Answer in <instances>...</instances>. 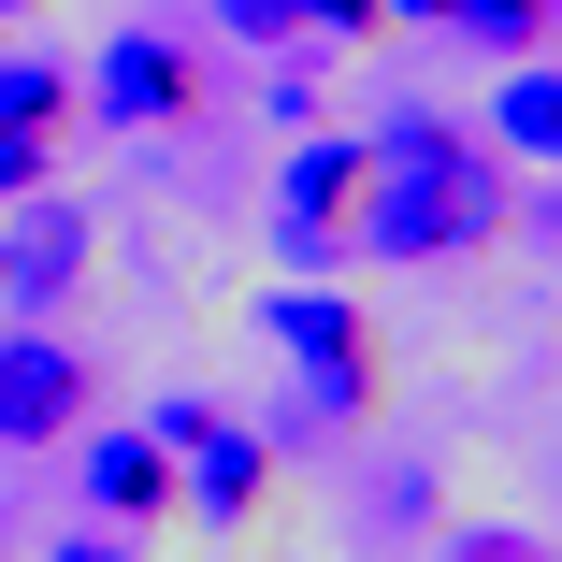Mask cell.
<instances>
[{
  "mask_svg": "<svg viewBox=\"0 0 562 562\" xmlns=\"http://www.w3.org/2000/svg\"><path fill=\"white\" fill-rule=\"evenodd\" d=\"M72 101H87L101 131H188L216 87H202V44L188 30H116V44L72 72Z\"/></svg>",
  "mask_w": 562,
  "mask_h": 562,
  "instance_id": "4",
  "label": "cell"
},
{
  "mask_svg": "<svg viewBox=\"0 0 562 562\" xmlns=\"http://www.w3.org/2000/svg\"><path fill=\"white\" fill-rule=\"evenodd\" d=\"M375 188H361V260H404V274H447L505 246V159L491 131H462L447 101H390V116L361 131Z\"/></svg>",
  "mask_w": 562,
  "mask_h": 562,
  "instance_id": "1",
  "label": "cell"
},
{
  "mask_svg": "<svg viewBox=\"0 0 562 562\" xmlns=\"http://www.w3.org/2000/svg\"><path fill=\"white\" fill-rule=\"evenodd\" d=\"M72 476H87V519H101V533H159V519L188 505V462H173L159 432H87Z\"/></svg>",
  "mask_w": 562,
  "mask_h": 562,
  "instance_id": "7",
  "label": "cell"
},
{
  "mask_svg": "<svg viewBox=\"0 0 562 562\" xmlns=\"http://www.w3.org/2000/svg\"><path fill=\"white\" fill-rule=\"evenodd\" d=\"M30 188H58V145H15V131H0V216H15Z\"/></svg>",
  "mask_w": 562,
  "mask_h": 562,
  "instance_id": "14",
  "label": "cell"
},
{
  "mask_svg": "<svg viewBox=\"0 0 562 562\" xmlns=\"http://www.w3.org/2000/svg\"><path fill=\"white\" fill-rule=\"evenodd\" d=\"M491 159H548L562 173V58H505V87H491Z\"/></svg>",
  "mask_w": 562,
  "mask_h": 562,
  "instance_id": "9",
  "label": "cell"
},
{
  "mask_svg": "<svg viewBox=\"0 0 562 562\" xmlns=\"http://www.w3.org/2000/svg\"><path fill=\"white\" fill-rule=\"evenodd\" d=\"M246 331L303 375V418H375V404H390V347H375V317L331 289V274H274V289L246 303Z\"/></svg>",
  "mask_w": 562,
  "mask_h": 562,
  "instance_id": "2",
  "label": "cell"
},
{
  "mask_svg": "<svg viewBox=\"0 0 562 562\" xmlns=\"http://www.w3.org/2000/svg\"><path fill=\"white\" fill-rule=\"evenodd\" d=\"M87 404H101V375L58 347V331L0 317V447H58V432H87Z\"/></svg>",
  "mask_w": 562,
  "mask_h": 562,
  "instance_id": "5",
  "label": "cell"
},
{
  "mask_svg": "<svg viewBox=\"0 0 562 562\" xmlns=\"http://www.w3.org/2000/svg\"><path fill=\"white\" fill-rule=\"evenodd\" d=\"M562 30V0H447V44H476V58H548Z\"/></svg>",
  "mask_w": 562,
  "mask_h": 562,
  "instance_id": "11",
  "label": "cell"
},
{
  "mask_svg": "<svg viewBox=\"0 0 562 562\" xmlns=\"http://www.w3.org/2000/svg\"><path fill=\"white\" fill-rule=\"evenodd\" d=\"M44 562H145V533H101V519H87V533H58Z\"/></svg>",
  "mask_w": 562,
  "mask_h": 562,
  "instance_id": "17",
  "label": "cell"
},
{
  "mask_svg": "<svg viewBox=\"0 0 562 562\" xmlns=\"http://www.w3.org/2000/svg\"><path fill=\"white\" fill-rule=\"evenodd\" d=\"M361 188H375L361 131H303V145L274 159V202H260L274 260H289V274H347V260H361Z\"/></svg>",
  "mask_w": 562,
  "mask_h": 562,
  "instance_id": "3",
  "label": "cell"
},
{
  "mask_svg": "<svg viewBox=\"0 0 562 562\" xmlns=\"http://www.w3.org/2000/svg\"><path fill=\"white\" fill-rule=\"evenodd\" d=\"M216 30H246V44H303V0H202Z\"/></svg>",
  "mask_w": 562,
  "mask_h": 562,
  "instance_id": "13",
  "label": "cell"
},
{
  "mask_svg": "<svg viewBox=\"0 0 562 562\" xmlns=\"http://www.w3.org/2000/svg\"><path fill=\"white\" fill-rule=\"evenodd\" d=\"M447 562H548V548H533V533H476V519H462V533H447Z\"/></svg>",
  "mask_w": 562,
  "mask_h": 562,
  "instance_id": "16",
  "label": "cell"
},
{
  "mask_svg": "<svg viewBox=\"0 0 562 562\" xmlns=\"http://www.w3.org/2000/svg\"><path fill=\"white\" fill-rule=\"evenodd\" d=\"M390 0H303V44H375Z\"/></svg>",
  "mask_w": 562,
  "mask_h": 562,
  "instance_id": "12",
  "label": "cell"
},
{
  "mask_svg": "<svg viewBox=\"0 0 562 562\" xmlns=\"http://www.w3.org/2000/svg\"><path fill=\"white\" fill-rule=\"evenodd\" d=\"M87 260H101V232H87V202H58V188H30L15 216H0V303H15V317H44V303H72V289H87Z\"/></svg>",
  "mask_w": 562,
  "mask_h": 562,
  "instance_id": "6",
  "label": "cell"
},
{
  "mask_svg": "<svg viewBox=\"0 0 562 562\" xmlns=\"http://www.w3.org/2000/svg\"><path fill=\"white\" fill-rule=\"evenodd\" d=\"M30 15H44V0H0V44H15V30H30Z\"/></svg>",
  "mask_w": 562,
  "mask_h": 562,
  "instance_id": "18",
  "label": "cell"
},
{
  "mask_svg": "<svg viewBox=\"0 0 562 562\" xmlns=\"http://www.w3.org/2000/svg\"><path fill=\"white\" fill-rule=\"evenodd\" d=\"M188 505H202L216 533H246V519L274 505V432H202V447H188Z\"/></svg>",
  "mask_w": 562,
  "mask_h": 562,
  "instance_id": "8",
  "label": "cell"
},
{
  "mask_svg": "<svg viewBox=\"0 0 562 562\" xmlns=\"http://www.w3.org/2000/svg\"><path fill=\"white\" fill-rule=\"evenodd\" d=\"M145 432H159V447H173V462H188V447H202V432H232V418H216V404H202V390H173V404H159V418H145Z\"/></svg>",
  "mask_w": 562,
  "mask_h": 562,
  "instance_id": "15",
  "label": "cell"
},
{
  "mask_svg": "<svg viewBox=\"0 0 562 562\" xmlns=\"http://www.w3.org/2000/svg\"><path fill=\"white\" fill-rule=\"evenodd\" d=\"M72 116H87L72 72H58L44 44H0V131H15V145H72Z\"/></svg>",
  "mask_w": 562,
  "mask_h": 562,
  "instance_id": "10",
  "label": "cell"
}]
</instances>
